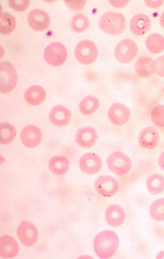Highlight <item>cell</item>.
Listing matches in <instances>:
<instances>
[{
	"label": "cell",
	"instance_id": "6da1fadb",
	"mask_svg": "<svg viewBox=\"0 0 164 259\" xmlns=\"http://www.w3.org/2000/svg\"><path fill=\"white\" fill-rule=\"evenodd\" d=\"M119 238L115 232L104 231L95 237L94 250L95 254L101 259L113 257L119 248Z\"/></svg>",
	"mask_w": 164,
	"mask_h": 259
},
{
	"label": "cell",
	"instance_id": "7a4b0ae2",
	"mask_svg": "<svg viewBox=\"0 0 164 259\" xmlns=\"http://www.w3.org/2000/svg\"><path fill=\"white\" fill-rule=\"evenodd\" d=\"M127 24V19L120 13L106 12L101 16L100 27L108 35H118L124 32Z\"/></svg>",
	"mask_w": 164,
	"mask_h": 259
},
{
	"label": "cell",
	"instance_id": "3957f363",
	"mask_svg": "<svg viewBox=\"0 0 164 259\" xmlns=\"http://www.w3.org/2000/svg\"><path fill=\"white\" fill-rule=\"evenodd\" d=\"M75 58L78 63L84 65H90L97 60L99 50L97 46L91 40L80 41L74 51Z\"/></svg>",
	"mask_w": 164,
	"mask_h": 259
},
{
	"label": "cell",
	"instance_id": "277c9868",
	"mask_svg": "<svg viewBox=\"0 0 164 259\" xmlns=\"http://www.w3.org/2000/svg\"><path fill=\"white\" fill-rule=\"evenodd\" d=\"M0 91L2 94L12 92L17 84V72L11 63L3 62L0 66Z\"/></svg>",
	"mask_w": 164,
	"mask_h": 259
},
{
	"label": "cell",
	"instance_id": "5b68a950",
	"mask_svg": "<svg viewBox=\"0 0 164 259\" xmlns=\"http://www.w3.org/2000/svg\"><path fill=\"white\" fill-rule=\"evenodd\" d=\"M109 169L114 175L123 176L129 172L132 168V160L122 152H114L107 158Z\"/></svg>",
	"mask_w": 164,
	"mask_h": 259
},
{
	"label": "cell",
	"instance_id": "8992f818",
	"mask_svg": "<svg viewBox=\"0 0 164 259\" xmlns=\"http://www.w3.org/2000/svg\"><path fill=\"white\" fill-rule=\"evenodd\" d=\"M44 58L46 62L53 67L62 66L67 60V48L62 43H51L44 51Z\"/></svg>",
	"mask_w": 164,
	"mask_h": 259
},
{
	"label": "cell",
	"instance_id": "52a82bcc",
	"mask_svg": "<svg viewBox=\"0 0 164 259\" xmlns=\"http://www.w3.org/2000/svg\"><path fill=\"white\" fill-rule=\"evenodd\" d=\"M138 53V48L134 40L124 39L120 40L114 49V57L119 63L127 64L132 62Z\"/></svg>",
	"mask_w": 164,
	"mask_h": 259
},
{
	"label": "cell",
	"instance_id": "ba28073f",
	"mask_svg": "<svg viewBox=\"0 0 164 259\" xmlns=\"http://www.w3.org/2000/svg\"><path fill=\"white\" fill-rule=\"evenodd\" d=\"M17 237L25 247H33L39 238L37 227L31 222L23 221L18 227Z\"/></svg>",
	"mask_w": 164,
	"mask_h": 259
},
{
	"label": "cell",
	"instance_id": "9c48e42d",
	"mask_svg": "<svg viewBox=\"0 0 164 259\" xmlns=\"http://www.w3.org/2000/svg\"><path fill=\"white\" fill-rule=\"evenodd\" d=\"M28 24L36 31H45L51 25L50 15L45 10L35 9L30 11L27 17Z\"/></svg>",
	"mask_w": 164,
	"mask_h": 259
},
{
	"label": "cell",
	"instance_id": "30bf717a",
	"mask_svg": "<svg viewBox=\"0 0 164 259\" xmlns=\"http://www.w3.org/2000/svg\"><path fill=\"white\" fill-rule=\"evenodd\" d=\"M131 117V110L127 105L121 103H114L108 110V118L114 125H125Z\"/></svg>",
	"mask_w": 164,
	"mask_h": 259
},
{
	"label": "cell",
	"instance_id": "8fae6325",
	"mask_svg": "<svg viewBox=\"0 0 164 259\" xmlns=\"http://www.w3.org/2000/svg\"><path fill=\"white\" fill-rule=\"evenodd\" d=\"M20 141L28 148H35L43 141V132L36 125H26L20 132Z\"/></svg>",
	"mask_w": 164,
	"mask_h": 259
},
{
	"label": "cell",
	"instance_id": "7c38bea8",
	"mask_svg": "<svg viewBox=\"0 0 164 259\" xmlns=\"http://www.w3.org/2000/svg\"><path fill=\"white\" fill-rule=\"evenodd\" d=\"M79 167L86 175H94L102 168V160L100 156L93 152L83 155L79 160Z\"/></svg>",
	"mask_w": 164,
	"mask_h": 259
},
{
	"label": "cell",
	"instance_id": "4fadbf2b",
	"mask_svg": "<svg viewBox=\"0 0 164 259\" xmlns=\"http://www.w3.org/2000/svg\"><path fill=\"white\" fill-rule=\"evenodd\" d=\"M95 190L104 197H112L115 195L119 190V184L114 178L109 175H104L95 180Z\"/></svg>",
	"mask_w": 164,
	"mask_h": 259
},
{
	"label": "cell",
	"instance_id": "5bb4252c",
	"mask_svg": "<svg viewBox=\"0 0 164 259\" xmlns=\"http://www.w3.org/2000/svg\"><path fill=\"white\" fill-rule=\"evenodd\" d=\"M98 138L99 136H98L97 131L94 127L88 126V127L77 130L75 141L80 147L84 148H90L93 146H95V143L97 142Z\"/></svg>",
	"mask_w": 164,
	"mask_h": 259
},
{
	"label": "cell",
	"instance_id": "9a60e30c",
	"mask_svg": "<svg viewBox=\"0 0 164 259\" xmlns=\"http://www.w3.org/2000/svg\"><path fill=\"white\" fill-rule=\"evenodd\" d=\"M72 117V113L63 105H56L49 113V120L56 126H66L68 125Z\"/></svg>",
	"mask_w": 164,
	"mask_h": 259
},
{
	"label": "cell",
	"instance_id": "2e32d148",
	"mask_svg": "<svg viewBox=\"0 0 164 259\" xmlns=\"http://www.w3.org/2000/svg\"><path fill=\"white\" fill-rule=\"evenodd\" d=\"M105 221L112 227L121 226L126 219V213L119 204H114L107 207L105 213Z\"/></svg>",
	"mask_w": 164,
	"mask_h": 259
},
{
	"label": "cell",
	"instance_id": "e0dca14e",
	"mask_svg": "<svg viewBox=\"0 0 164 259\" xmlns=\"http://www.w3.org/2000/svg\"><path fill=\"white\" fill-rule=\"evenodd\" d=\"M151 25H152V21L147 15L144 14H138L132 17L130 22V28L134 35L141 36L149 30Z\"/></svg>",
	"mask_w": 164,
	"mask_h": 259
},
{
	"label": "cell",
	"instance_id": "ac0fdd59",
	"mask_svg": "<svg viewBox=\"0 0 164 259\" xmlns=\"http://www.w3.org/2000/svg\"><path fill=\"white\" fill-rule=\"evenodd\" d=\"M159 141V133L152 127L144 128L138 137L140 146L146 149H153L158 145Z\"/></svg>",
	"mask_w": 164,
	"mask_h": 259
},
{
	"label": "cell",
	"instance_id": "d6986e66",
	"mask_svg": "<svg viewBox=\"0 0 164 259\" xmlns=\"http://www.w3.org/2000/svg\"><path fill=\"white\" fill-rule=\"evenodd\" d=\"M20 247L11 236H3L0 239V256L3 258H13L18 254Z\"/></svg>",
	"mask_w": 164,
	"mask_h": 259
},
{
	"label": "cell",
	"instance_id": "ffe728a7",
	"mask_svg": "<svg viewBox=\"0 0 164 259\" xmlns=\"http://www.w3.org/2000/svg\"><path fill=\"white\" fill-rule=\"evenodd\" d=\"M25 101L29 105L36 106L44 102L47 98V93L44 88L39 85H32L28 88L24 95Z\"/></svg>",
	"mask_w": 164,
	"mask_h": 259
},
{
	"label": "cell",
	"instance_id": "44dd1931",
	"mask_svg": "<svg viewBox=\"0 0 164 259\" xmlns=\"http://www.w3.org/2000/svg\"><path fill=\"white\" fill-rule=\"evenodd\" d=\"M48 168L54 175H65L70 168L69 160L64 156H54L49 160Z\"/></svg>",
	"mask_w": 164,
	"mask_h": 259
},
{
	"label": "cell",
	"instance_id": "7402d4cb",
	"mask_svg": "<svg viewBox=\"0 0 164 259\" xmlns=\"http://www.w3.org/2000/svg\"><path fill=\"white\" fill-rule=\"evenodd\" d=\"M137 74L142 77H149L155 73V60L148 57H142L135 65Z\"/></svg>",
	"mask_w": 164,
	"mask_h": 259
},
{
	"label": "cell",
	"instance_id": "603a6c76",
	"mask_svg": "<svg viewBox=\"0 0 164 259\" xmlns=\"http://www.w3.org/2000/svg\"><path fill=\"white\" fill-rule=\"evenodd\" d=\"M147 188L150 194H162L164 191V176L160 174L150 175L147 180Z\"/></svg>",
	"mask_w": 164,
	"mask_h": 259
},
{
	"label": "cell",
	"instance_id": "cb8c5ba5",
	"mask_svg": "<svg viewBox=\"0 0 164 259\" xmlns=\"http://www.w3.org/2000/svg\"><path fill=\"white\" fill-rule=\"evenodd\" d=\"M100 108V100L93 95L85 97L80 102L79 110L83 115H91L95 114Z\"/></svg>",
	"mask_w": 164,
	"mask_h": 259
},
{
	"label": "cell",
	"instance_id": "d4e9b609",
	"mask_svg": "<svg viewBox=\"0 0 164 259\" xmlns=\"http://www.w3.org/2000/svg\"><path fill=\"white\" fill-rule=\"evenodd\" d=\"M0 32L2 35L12 34L16 28V20L9 13H2L0 18Z\"/></svg>",
	"mask_w": 164,
	"mask_h": 259
},
{
	"label": "cell",
	"instance_id": "484cf974",
	"mask_svg": "<svg viewBox=\"0 0 164 259\" xmlns=\"http://www.w3.org/2000/svg\"><path fill=\"white\" fill-rule=\"evenodd\" d=\"M146 46L148 51L152 53L157 54L162 53L164 50V37L160 34L153 33L147 38Z\"/></svg>",
	"mask_w": 164,
	"mask_h": 259
},
{
	"label": "cell",
	"instance_id": "4316f807",
	"mask_svg": "<svg viewBox=\"0 0 164 259\" xmlns=\"http://www.w3.org/2000/svg\"><path fill=\"white\" fill-rule=\"evenodd\" d=\"M16 137V129L10 123H2L0 125V142L2 145L10 144Z\"/></svg>",
	"mask_w": 164,
	"mask_h": 259
},
{
	"label": "cell",
	"instance_id": "83f0119b",
	"mask_svg": "<svg viewBox=\"0 0 164 259\" xmlns=\"http://www.w3.org/2000/svg\"><path fill=\"white\" fill-rule=\"evenodd\" d=\"M70 26L73 31L77 33L85 32L90 27V20L83 14H77L72 18Z\"/></svg>",
	"mask_w": 164,
	"mask_h": 259
},
{
	"label": "cell",
	"instance_id": "f1b7e54d",
	"mask_svg": "<svg viewBox=\"0 0 164 259\" xmlns=\"http://www.w3.org/2000/svg\"><path fill=\"white\" fill-rule=\"evenodd\" d=\"M149 214L151 218L157 222H164V198L152 202L150 205Z\"/></svg>",
	"mask_w": 164,
	"mask_h": 259
},
{
	"label": "cell",
	"instance_id": "f546056e",
	"mask_svg": "<svg viewBox=\"0 0 164 259\" xmlns=\"http://www.w3.org/2000/svg\"><path fill=\"white\" fill-rule=\"evenodd\" d=\"M151 119L154 125L157 126H164V105L155 106L152 111Z\"/></svg>",
	"mask_w": 164,
	"mask_h": 259
},
{
	"label": "cell",
	"instance_id": "4dcf8cb0",
	"mask_svg": "<svg viewBox=\"0 0 164 259\" xmlns=\"http://www.w3.org/2000/svg\"><path fill=\"white\" fill-rule=\"evenodd\" d=\"M30 2L29 0H10L9 1V5L10 8H12L13 10L15 11H24L27 10V8L30 6Z\"/></svg>",
	"mask_w": 164,
	"mask_h": 259
},
{
	"label": "cell",
	"instance_id": "1f68e13d",
	"mask_svg": "<svg viewBox=\"0 0 164 259\" xmlns=\"http://www.w3.org/2000/svg\"><path fill=\"white\" fill-rule=\"evenodd\" d=\"M65 4L70 10H82L83 8L86 5L85 0H66Z\"/></svg>",
	"mask_w": 164,
	"mask_h": 259
},
{
	"label": "cell",
	"instance_id": "d6a6232c",
	"mask_svg": "<svg viewBox=\"0 0 164 259\" xmlns=\"http://www.w3.org/2000/svg\"><path fill=\"white\" fill-rule=\"evenodd\" d=\"M155 72L160 77H164V56L155 60Z\"/></svg>",
	"mask_w": 164,
	"mask_h": 259
},
{
	"label": "cell",
	"instance_id": "836d02e7",
	"mask_svg": "<svg viewBox=\"0 0 164 259\" xmlns=\"http://www.w3.org/2000/svg\"><path fill=\"white\" fill-rule=\"evenodd\" d=\"M129 1H127V0H120V1H115V0H110L109 1V4L114 8H119V9H122V8H124L126 5L128 4Z\"/></svg>",
	"mask_w": 164,
	"mask_h": 259
},
{
	"label": "cell",
	"instance_id": "e575fe53",
	"mask_svg": "<svg viewBox=\"0 0 164 259\" xmlns=\"http://www.w3.org/2000/svg\"><path fill=\"white\" fill-rule=\"evenodd\" d=\"M146 5L151 8L159 7L163 4V1H145Z\"/></svg>",
	"mask_w": 164,
	"mask_h": 259
},
{
	"label": "cell",
	"instance_id": "d590c367",
	"mask_svg": "<svg viewBox=\"0 0 164 259\" xmlns=\"http://www.w3.org/2000/svg\"><path fill=\"white\" fill-rule=\"evenodd\" d=\"M158 164H159L161 169L164 171V152H162V154L160 155L159 158H158Z\"/></svg>",
	"mask_w": 164,
	"mask_h": 259
},
{
	"label": "cell",
	"instance_id": "8d00e7d4",
	"mask_svg": "<svg viewBox=\"0 0 164 259\" xmlns=\"http://www.w3.org/2000/svg\"><path fill=\"white\" fill-rule=\"evenodd\" d=\"M156 258L164 259V250H162V251H161V252L157 253V256H156Z\"/></svg>",
	"mask_w": 164,
	"mask_h": 259
},
{
	"label": "cell",
	"instance_id": "74e56055",
	"mask_svg": "<svg viewBox=\"0 0 164 259\" xmlns=\"http://www.w3.org/2000/svg\"><path fill=\"white\" fill-rule=\"evenodd\" d=\"M160 23H161V25H162V27L164 28V12L162 13L161 18H160Z\"/></svg>",
	"mask_w": 164,
	"mask_h": 259
},
{
	"label": "cell",
	"instance_id": "f35d334b",
	"mask_svg": "<svg viewBox=\"0 0 164 259\" xmlns=\"http://www.w3.org/2000/svg\"><path fill=\"white\" fill-rule=\"evenodd\" d=\"M78 258H90L92 259L94 258V257H92V256H90V255H85V256H80V257H78Z\"/></svg>",
	"mask_w": 164,
	"mask_h": 259
},
{
	"label": "cell",
	"instance_id": "ab89813d",
	"mask_svg": "<svg viewBox=\"0 0 164 259\" xmlns=\"http://www.w3.org/2000/svg\"><path fill=\"white\" fill-rule=\"evenodd\" d=\"M163 93H164V88H163Z\"/></svg>",
	"mask_w": 164,
	"mask_h": 259
}]
</instances>
